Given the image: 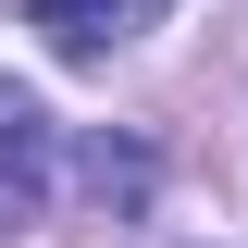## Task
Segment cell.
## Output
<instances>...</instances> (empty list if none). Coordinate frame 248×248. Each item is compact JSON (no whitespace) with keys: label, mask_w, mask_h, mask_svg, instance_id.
<instances>
[{"label":"cell","mask_w":248,"mask_h":248,"mask_svg":"<svg viewBox=\"0 0 248 248\" xmlns=\"http://www.w3.org/2000/svg\"><path fill=\"white\" fill-rule=\"evenodd\" d=\"M37 186H50V112L0 75V223H25V211H37Z\"/></svg>","instance_id":"1"},{"label":"cell","mask_w":248,"mask_h":248,"mask_svg":"<svg viewBox=\"0 0 248 248\" xmlns=\"http://www.w3.org/2000/svg\"><path fill=\"white\" fill-rule=\"evenodd\" d=\"M37 25H50V50H112V37H137V25H161L174 0H25Z\"/></svg>","instance_id":"2"}]
</instances>
